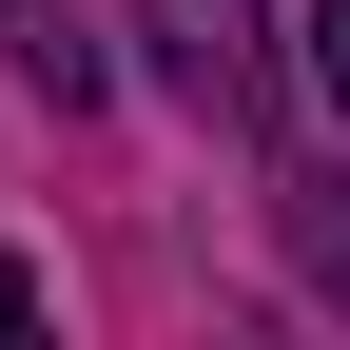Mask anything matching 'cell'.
I'll return each mask as SVG.
<instances>
[{
  "label": "cell",
  "mask_w": 350,
  "mask_h": 350,
  "mask_svg": "<svg viewBox=\"0 0 350 350\" xmlns=\"http://www.w3.org/2000/svg\"><path fill=\"white\" fill-rule=\"evenodd\" d=\"M137 20H156V59H175V98H195V117H234V137L273 117V59H253V0H137Z\"/></svg>",
  "instance_id": "6da1fadb"
},
{
  "label": "cell",
  "mask_w": 350,
  "mask_h": 350,
  "mask_svg": "<svg viewBox=\"0 0 350 350\" xmlns=\"http://www.w3.org/2000/svg\"><path fill=\"white\" fill-rule=\"evenodd\" d=\"M312 78H331V117H350V0H312Z\"/></svg>",
  "instance_id": "7a4b0ae2"
},
{
  "label": "cell",
  "mask_w": 350,
  "mask_h": 350,
  "mask_svg": "<svg viewBox=\"0 0 350 350\" xmlns=\"http://www.w3.org/2000/svg\"><path fill=\"white\" fill-rule=\"evenodd\" d=\"M0 331H39V273H20V253H0Z\"/></svg>",
  "instance_id": "3957f363"
}]
</instances>
